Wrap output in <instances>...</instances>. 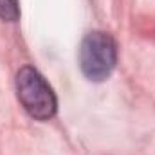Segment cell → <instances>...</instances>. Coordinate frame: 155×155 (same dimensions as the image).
<instances>
[{
    "label": "cell",
    "instance_id": "cell-1",
    "mask_svg": "<svg viewBox=\"0 0 155 155\" xmlns=\"http://www.w3.org/2000/svg\"><path fill=\"white\" fill-rule=\"evenodd\" d=\"M16 94L24 108L40 121L56 114V96L36 69L22 67L16 74Z\"/></svg>",
    "mask_w": 155,
    "mask_h": 155
},
{
    "label": "cell",
    "instance_id": "cell-3",
    "mask_svg": "<svg viewBox=\"0 0 155 155\" xmlns=\"http://www.w3.org/2000/svg\"><path fill=\"white\" fill-rule=\"evenodd\" d=\"M20 16L18 0H0V18L5 22H15Z\"/></svg>",
    "mask_w": 155,
    "mask_h": 155
},
{
    "label": "cell",
    "instance_id": "cell-2",
    "mask_svg": "<svg viewBox=\"0 0 155 155\" xmlns=\"http://www.w3.org/2000/svg\"><path fill=\"white\" fill-rule=\"evenodd\" d=\"M117 61V47L110 35L96 31L87 35L79 47V65L90 81H103L112 74Z\"/></svg>",
    "mask_w": 155,
    "mask_h": 155
}]
</instances>
